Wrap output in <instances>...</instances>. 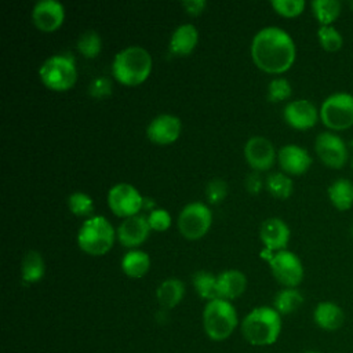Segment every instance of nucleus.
I'll return each instance as SVG.
<instances>
[{
	"label": "nucleus",
	"mask_w": 353,
	"mask_h": 353,
	"mask_svg": "<svg viewBox=\"0 0 353 353\" xmlns=\"http://www.w3.org/2000/svg\"><path fill=\"white\" fill-rule=\"evenodd\" d=\"M296 57L292 37L281 28L266 26L251 41V58L263 72L280 74L287 72Z\"/></svg>",
	"instance_id": "1"
},
{
	"label": "nucleus",
	"mask_w": 353,
	"mask_h": 353,
	"mask_svg": "<svg viewBox=\"0 0 353 353\" xmlns=\"http://www.w3.org/2000/svg\"><path fill=\"white\" fill-rule=\"evenodd\" d=\"M152 65V55L148 50L141 46H130L114 55L112 73L124 85H138L149 77Z\"/></svg>",
	"instance_id": "2"
},
{
	"label": "nucleus",
	"mask_w": 353,
	"mask_h": 353,
	"mask_svg": "<svg viewBox=\"0 0 353 353\" xmlns=\"http://www.w3.org/2000/svg\"><path fill=\"white\" fill-rule=\"evenodd\" d=\"M241 332L251 345H272L281 332V316L274 307H255L244 317Z\"/></svg>",
	"instance_id": "3"
},
{
	"label": "nucleus",
	"mask_w": 353,
	"mask_h": 353,
	"mask_svg": "<svg viewBox=\"0 0 353 353\" xmlns=\"http://www.w3.org/2000/svg\"><path fill=\"white\" fill-rule=\"evenodd\" d=\"M116 232L110 222L102 216L95 215L87 218L77 232V245L88 255H105L114 243Z\"/></svg>",
	"instance_id": "4"
},
{
	"label": "nucleus",
	"mask_w": 353,
	"mask_h": 353,
	"mask_svg": "<svg viewBox=\"0 0 353 353\" xmlns=\"http://www.w3.org/2000/svg\"><path fill=\"white\" fill-rule=\"evenodd\" d=\"M205 334L214 341H223L232 335L237 325V313L226 299L210 301L203 312Z\"/></svg>",
	"instance_id": "5"
},
{
	"label": "nucleus",
	"mask_w": 353,
	"mask_h": 353,
	"mask_svg": "<svg viewBox=\"0 0 353 353\" xmlns=\"http://www.w3.org/2000/svg\"><path fill=\"white\" fill-rule=\"evenodd\" d=\"M39 77L50 90L66 91L72 88L77 80V69L73 58L68 55H52L47 58L39 69Z\"/></svg>",
	"instance_id": "6"
},
{
	"label": "nucleus",
	"mask_w": 353,
	"mask_h": 353,
	"mask_svg": "<svg viewBox=\"0 0 353 353\" xmlns=\"http://www.w3.org/2000/svg\"><path fill=\"white\" fill-rule=\"evenodd\" d=\"M321 123L332 132L353 127V94L335 92L328 95L320 109Z\"/></svg>",
	"instance_id": "7"
},
{
	"label": "nucleus",
	"mask_w": 353,
	"mask_h": 353,
	"mask_svg": "<svg viewBox=\"0 0 353 353\" xmlns=\"http://www.w3.org/2000/svg\"><path fill=\"white\" fill-rule=\"evenodd\" d=\"M212 223L211 210L201 201L186 204L178 216V229L188 240L201 239Z\"/></svg>",
	"instance_id": "8"
},
{
	"label": "nucleus",
	"mask_w": 353,
	"mask_h": 353,
	"mask_svg": "<svg viewBox=\"0 0 353 353\" xmlns=\"http://www.w3.org/2000/svg\"><path fill=\"white\" fill-rule=\"evenodd\" d=\"M314 150L320 161L332 170H341L349 161L346 142L332 131H324L316 137Z\"/></svg>",
	"instance_id": "9"
},
{
	"label": "nucleus",
	"mask_w": 353,
	"mask_h": 353,
	"mask_svg": "<svg viewBox=\"0 0 353 353\" xmlns=\"http://www.w3.org/2000/svg\"><path fill=\"white\" fill-rule=\"evenodd\" d=\"M269 266L273 277L285 288H295L303 280V265L291 251L281 250L274 252L269 259Z\"/></svg>",
	"instance_id": "10"
},
{
	"label": "nucleus",
	"mask_w": 353,
	"mask_h": 353,
	"mask_svg": "<svg viewBox=\"0 0 353 353\" xmlns=\"http://www.w3.org/2000/svg\"><path fill=\"white\" fill-rule=\"evenodd\" d=\"M108 205L114 215L130 218L138 215L143 205V197L131 183L120 182L109 189Z\"/></svg>",
	"instance_id": "11"
},
{
	"label": "nucleus",
	"mask_w": 353,
	"mask_h": 353,
	"mask_svg": "<svg viewBox=\"0 0 353 353\" xmlns=\"http://www.w3.org/2000/svg\"><path fill=\"white\" fill-rule=\"evenodd\" d=\"M283 117L295 130H309L319 121L320 112L309 99H295L284 106Z\"/></svg>",
	"instance_id": "12"
},
{
	"label": "nucleus",
	"mask_w": 353,
	"mask_h": 353,
	"mask_svg": "<svg viewBox=\"0 0 353 353\" xmlns=\"http://www.w3.org/2000/svg\"><path fill=\"white\" fill-rule=\"evenodd\" d=\"M244 156L250 167L255 171H266L276 161V150L273 143L265 137H252L245 142Z\"/></svg>",
	"instance_id": "13"
},
{
	"label": "nucleus",
	"mask_w": 353,
	"mask_h": 353,
	"mask_svg": "<svg viewBox=\"0 0 353 353\" xmlns=\"http://www.w3.org/2000/svg\"><path fill=\"white\" fill-rule=\"evenodd\" d=\"M182 124L174 114H159L146 127V135L156 145H170L181 135Z\"/></svg>",
	"instance_id": "14"
},
{
	"label": "nucleus",
	"mask_w": 353,
	"mask_h": 353,
	"mask_svg": "<svg viewBox=\"0 0 353 353\" xmlns=\"http://www.w3.org/2000/svg\"><path fill=\"white\" fill-rule=\"evenodd\" d=\"M65 19V7L57 0H40L32 10L34 26L43 32L57 30Z\"/></svg>",
	"instance_id": "15"
},
{
	"label": "nucleus",
	"mask_w": 353,
	"mask_h": 353,
	"mask_svg": "<svg viewBox=\"0 0 353 353\" xmlns=\"http://www.w3.org/2000/svg\"><path fill=\"white\" fill-rule=\"evenodd\" d=\"M277 161L284 174L302 175L310 168L313 160L305 148L288 143L279 149Z\"/></svg>",
	"instance_id": "16"
},
{
	"label": "nucleus",
	"mask_w": 353,
	"mask_h": 353,
	"mask_svg": "<svg viewBox=\"0 0 353 353\" xmlns=\"http://www.w3.org/2000/svg\"><path fill=\"white\" fill-rule=\"evenodd\" d=\"M290 236L291 232L288 225L283 219L276 216L265 219L259 228L261 241L265 245V250L270 252L285 250L290 241Z\"/></svg>",
	"instance_id": "17"
},
{
	"label": "nucleus",
	"mask_w": 353,
	"mask_h": 353,
	"mask_svg": "<svg viewBox=\"0 0 353 353\" xmlns=\"http://www.w3.org/2000/svg\"><path fill=\"white\" fill-rule=\"evenodd\" d=\"M150 226L148 218L143 215H134L125 218L117 228L116 236L121 245L134 248L141 245L150 233Z\"/></svg>",
	"instance_id": "18"
},
{
	"label": "nucleus",
	"mask_w": 353,
	"mask_h": 353,
	"mask_svg": "<svg viewBox=\"0 0 353 353\" xmlns=\"http://www.w3.org/2000/svg\"><path fill=\"white\" fill-rule=\"evenodd\" d=\"M314 324L324 331H336L345 323L343 309L331 301H321L313 310Z\"/></svg>",
	"instance_id": "19"
},
{
	"label": "nucleus",
	"mask_w": 353,
	"mask_h": 353,
	"mask_svg": "<svg viewBox=\"0 0 353 353\" xmlns=\"http://www.w3.org/2000/svg\"><path fill=\"white\" fill-rule=\"evenodd\" d=\"M199 41V30L192 23L179 25L171 34L170 39V52L174 55H189Z\"/></svg>",
	"instance_id": "20"
},
{
	"label": "nucleus",
	"mask_w": 353,
	"mask_h": 353,
	"mask_svg": "<svg viewBox=\"0 0 353 353\" xmlns=\"http://www.w3.org/2000/svg\"><path fill=\"white\" fill-rule=\"evenodd\" d=\"M218 295L221 299H236L239 298L247 287L245 274L236 269H229L216 276Z\"/></svg>",
	"instance_id": "21"
},
{
	"label": "nucleus",
	"mask_w": 353,
	"mask_h": 353,
	"mask_svg": "<svg viewBox=\"0 0 353 353\" xmlns=\"http://www.w3.org/2000/svg\"><path fill=\"white\" fill-rule=\"evenodd\" d=\"M328 199L338 211H347L353 207V182L347 178L335 179L327 189Z\"/></svg>",
	"instance_id": "22"
},
{
	"label": "nucleus",
	"mask_w": 353,
	"mask_h": 353,
	"mask_svg": "<svg viewBox=\"0 0 353 353\" xmlns=\"http://www.w3.org/2000/svg\"><path fill=\"white\" fill-rule=\"evenodd\" d=\"M185 284L178 279H167L156 290L157 302L164 309L175 307L183 298Z\"/></svg>",
	"instance_id": "23"
},
{
	"label": "nucleus",
	"mask_w": 353,
	"mask_h": 353,
	"mask_svg": "<svg viewBox=\"0 0 353 353\" xmlns=\"http://www.w3.org/2000/svg\"><path fill=\"white\" fill-rule=\"evenodd\" d=\"M150 268V258L139 250L128 251L121 259V270L132 279L143 277Z\"/></svg>",
	"instance_id": "24"
},
{
	"label": "nucleus",
	"mask_w": 353,
	"mask_h": 353,
	"mask_svg": "<svg viewBox=\"0 0 353 353\" xmlns=\"http://www.w3.org/2000/svg\"><path fill=\"white\" fill-rule=\"evenodd\" d=\"M46 272L44 259L39 251H28L21 262V277L25 283H37Z\"/></svg>",
	"instance_id": "25"
},
{
	"label": "nucleus",
	"mask_w": 353,
	"mask_h": 353,
	"mask_svg": "<svg viewBox=\"0 0 353 353\" xmlns=\"http://www.w3.org/2000/svg\"><path fill=\"white\" fill-rule=\"evenodd\" d=\"M310 8L320 26H331L342 12V3L339 0H313Z\"/></svg>",
	"instance_id": "26"
},
{
	"label": "nucleus",
	"mask_w": 353,
	"mask_h": 353,
	"mask_svg": "<svg viewBox=\"0 0 353 353\" xmlns=\"http://www.w3.org/2000/svg\"><path fill=\"white\" fill-rule=\"evenodd\" d=\"M303 303V295L296 288H283L279 291L273 301V307L280 314H291L298 310Z\"/></svg>",
	"instance_id": "27"
},
{
	"label": "nucleus",
	"mask_w": 353,
	"mask_h": 353,
	"mask_svg": "<svg viewBox=\"0 0 353 353\" xmlns=\"http://www.w3.org/2000/svg\"><path fill=\"white\" fill-rule=\"evenodd\" d=\"M193 287L196 292L203 298L210 301L218 299V285H216V276L210 272L199 270L193 274Z\"/></svg>",
	"instance_id": "28"
},
{
	"label": "nucleus",
	"mask_w": 353,
	"mask_h": 353,
	"mask_svg": "<svg viewBox=\"0 0 353 353\" xmlns=\"http://www.w3.org/2000/svg\"><path fill=\"white\" fill-rule=\"evenodd\" d=\"M266 189L268 192L276 197V199H281L285 200L292 194L294 190V182L292 179L284 174V172H273L270 174L266 181H265Z\"/></svg>",
	"instance_id": "29"
},
{
	"label": "nucleus",
	"mask_w": 353,
	"mask_h": 353,
	"mask_svg": "<svg viewBox=\"0 0 353 353\" xmlns=\"http://www.w3.org/2000/svg\"><path fill=\"white\" fill-rule=\"evenodd\" d=\"M79 52L85 58H95L102 50V39L97 30H84L76 43Z\"/></svg>",
	"instance_id": "30"
},
{
	"label": "nucleus",
	"mask_w": 353,
	"mask_h": 353,
	"mask_svg": "<svg viewBox=\"0 0 353 353\" xmlns=\"http://www.w3.org/2000/svg\"><path fill=\"white\" fill-rule=\"evenodd\" d=\"M317 40L320 47L327 52H336L343 46V37L341 32L331 26H320L317 29Z\"/></svg>",
	"instance_id": "31"
},
{
	"label": "nucleus",
	"mask_w": 353,
	"mask_h": 353,
	"mask_svg": "<svg viewBox=\"0 0 353 353\" xmlns=\"http://www.w3.org/2000/svg\"><path fill=\"white\" fill-rule=\"evenodd\" d=\"M68 207L73 215L87 216L94 211V201L84 192H73L68 197Z\"/></svg>",
	"instance_id": "32"
},
{
	"label": "nucleus",
	"mask_w": 353,
	"mask_h": 353,
	"mask_svg": "<svg viewBox=\"0 0 353 353\" xmlns=\"http://www.w3.org/2000/svg\"><path fill=\"white\" fill-rule=\"evenodd\" d=\"M270 6L279 15L294 18L303 12L306 3L303 0H272Z\"/></svg>",
	"instance_id": "33"
},
{
	"label": "nucleus",
	"mask_w": 353,
	"mask_h": 353,
	"mask_svg": "<svg viewBox=\"0 0 353 353\" xmlns=\"http://www.w3.org/2000/svg\"><path fill=\"white\" fill-rule=\"evenodd\" d=\"M292 87L287 79H273L268 85V99L270 102H281L291 97Z\"/></svg>",
	"instance_id": "34"
},
{
	"label": "nucleus",
	"mask_w": 353,
	"mask_h": 353,
	"mask_svg": "<svg viewBox=\"0 0 353 353\" xmlns=\"http://www.w3.org/2000/svg\"><path fill=\"white\" fill-rule=\"evenodd\" d=\"M171 215L164 208H156L148 215V222L152 230L164 232L171 226Z\"/></svg>",
	"instance_id": "35"
},
{
	"label": "nucleus",
	"mask_w": 353,
	"mask_h": 353,
	"mask_svg": "<svg viewBox=\"0 0 353 353\" xmlns=\"http://www.w3.org/2000/svg\"><path fill=\"white\" fill-rule=\"evenodd\" d=\"M88 94L95 99H102L112 94V81L106 76H99L88 84Z\"/></svg>",
	"instance_id": "36"
},
{
	"label": "nucleus",
	"mask_w": 353,
	"mask_h": 353,
	"mask_svg": "<svg viewBox=\"0 0 353 353\" xmlns=\"http://www.w3.org/2000/svg\"><path fill=\"white\" fill-rule=\"evenodd\" d=\"M226 193H228V185L225 183V181L212 179L207 183L205 196L210 203H212V204L221 203L226 197Z\"/></svg>",
	"instance_id": "37"
},
{
	"label": "nucleus",
	"mask_w": 353,
	"mask_h": 353,
	"mask_svg": "<svg viewBox=\"0 0 353 353\" xmlns=\"http://www.w3.org/2000/svg\"><path fill=\"white\" fill-rule=\"evenodd\" d=\"M207 6V1L204 0H185L182 1V7L189 15H200Z\"/></svg>",
	"instance_id": "38"
},
{
	"label": "nucleus",
	"mask_w": 353,
	"mask_h": 353,
	"mask_svg": "<svg viewBox=\"0 0 353 353\" xmlns=\"http://www.w3.org/2000/svg\"><path fill=\"white\" fill-rule=\"evenodd\" d=\"M245 188L250 193H258L262 189V178L258 172H251L245 179Z\"/></svg>",
	"instance_id": "39"
},
{
	"label": "nucleus",
	"mask_w": 353,
	"mask_h": 353,
	"mask_svg": "<svg viewBox=\"0 0 353 353\" xmlns=\"http://www.w3.org/2000/svg\"><path fill=\"white\" fill-rule=\"evenodd\" d=\"M305 353H321V352H317V350H307V352H305Z\"/></svg>",
	"instance_id": "40"
},
{
	"label": "nucleus",
	"mask_w": 353,
	"mask_h": 353,
	"mask_svg": "<svg viewBox=\"0 0 353 353\" xmlns=\"http://www.w3.org/2000/svg\"><path fill=\"white\" fill-rule=\"evenodd\" d=\"M350 167H352V170H353V159L350 160Z\"/></svg>",
	"instance_id": "41"
},
{
	"label": "nucleus",
	"mask_w": 353,
	"mask_h": 353,
	"mask_svg": "<svg viewBox=\"0 0 353 353\" xmlns=\"http://www.w3.org/2000/svg\"><path fill=\"white\" fill-rule=\"evenodd\" d=\"M350 234H352V237H353V225H352V229H350Z\"/></svg>",
	"instance_id": "42"
}]
</instances>
